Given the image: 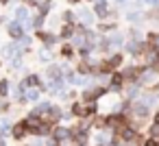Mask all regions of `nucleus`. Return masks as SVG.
I'll return each mask as SVG.
<instances>
[{"label":"nucleus","instance_id":"72a5a7b5","mask_svg":"<svg viewBox=\"0 0 159 146\" xmlns=\"http://www.w3.org/2000/svg\"><path fill=\"white\" fill-rule=\"evenodd\" d=\"M5 22H7V18H5V16H0V24H5Z\"/></svg>","mask_w":159,"mask_h":146},{"label":"nucleus","instance_id":"9b49d317","mask_svg":"<svg viewBox=\"0 0 159 146\" xmlns=\"http://www.w3.org/2000/svg\"><path fill=\"white\" fill-rule=\"evenodd\" d=\"M76 16H79V22H81V24H85V26H92V24H94V20H96L94 11H92V9H87V7L76 9Z\"/></svg>","mask_w":159,"mask_h":146},{"label":"nucleus","instance_id":"a878e982","mask_svg":"<svg viewBox=\"0 0 159 146\" xmlns=\"http://www.w3.org/2000/svg\"><path fill=\"white\" fill-rule=\"evenodd\" d=\"M144 39H146L148 44H155V46H159V31H148Z\"/></svg>","mask_w":159,"mask_h":146},{"label":"nucleus","instance_id":"2f4dec72","mask_svg":"<svg viewBox=\"0 0 159 146\" xmlns=\"http://www.w3.org/2000/svg\"><path fill=\"white\" fill-rule=\"evenodd\" d=\"M9 2H11V0H0V5H2V7H7Z\"/></svg>","mask_w":159,"mask_h":146},{"label":"nucleus","instance_id":"2eb2a0df","mask_svg":"<svg viewBox=\"0 0 159 146\" xmlns=\"http://www.w3.org/2000/svg\"><path fill=\"white\" fill-rule=\"evenodd\" d=\"M83 111H85V105H83L81 100H74V103H70V109H68V113H70V118H72V120H83Z\"/></svg>","mask_w":159,"mask_h":146},{"label":"nucleus","instance_id":"7ed1b4c3","mask_svg":"<svg viewBox=\"0 0 159 146\" xmlns=\"http://www.w3.org/2000/svg\"><path fill=\"white\" fill-rule=\"evenodd\" d=\"M63 116H66V111H63V107L61 105H50V109H48V113L42 118L44 122H48V124H61V120H63Z\"/></svg>","mask_w":159,"mask_h":146},{"label":"nucleus","instance_id":"4468645a","mask_svg":"<svg viewBox=\"0 0 159 146\" xmlns=\"http://www.w3.org/2000/svg\"><path fill=\"white\" fill-rule=\"evenodd\" d=\"M13 20H18L20 24H26V22L31 20V13H29V9H26L24 5H18V7H13Z\"/></svg>","mask_w":159,"mask_h":146},{"label":"nucleus","instance_id":"a211bd4d","mask_svg":"<svg viewBox=\"0 0 159 146\" xmlns=\"http://www.w3.org/2000/svg\"><path fill=\"white\" fill-rule=\"evenodd\" d=\"M50 105H52V103H48V100H46V103H37V105H33V109H31L29 113H33V116H37V118H44V116L48 113Z\"/></svg>","mask_w":159,"mask_h":146},{"label":"nucleus","instance_id":"c9c22d12","mask_svg":"<svg viewBox=\"0 0 159 146\" xmlns=\"http://www.w3.org/2000/svg\"><path fill=\"white\" fill-rule=\"evenodd\" d=\"M83 2H96V0H83Z\"/></svg>","mask_w":159,"mask_h":146},{"label":"nucleus","instance_id":"1a4fd4ad","mask_svg":"<svg viewBox=\"0 0 159 146\" xmlns=\"http://www.w3.org/2000/svg\"><path fill=\"white\" fill-rule=\"evenodd\" d=\"M59 57L74 63V61H76V48H74L70 42H61V46H59Z\"/></svg>","mask_w":159,"mask_h":146},{"label":"nucleus","instance_id":"c85d7f7f","mask_svg":"<svg viewBox=\"0 0 159 146\" xmlns=\"http://www.w3.org/2000/svg\"><path fill=\"white\" fill-rule=\"evenodd\" d=\"M150 124H155V126H159V107L152 111V118H150Z\"/></svg>","mask_w":159,"mask_h":146},{"label":"nucleus","instance_id":"393cba45","mask_svg":"<svg viewBox=\"0 0 159 146\" xmlns=\"http://www.w3.org/2000/svg\"><path fill=\"white\" fill-rule=\"evenodd\" d=\"M11 126H13V122H9L7 118H2V120H0V135H2V137H5L7 133L11 135Z\"/></svg>","mask_w":159,"mask_h":146},{"label":"nucleus","instance_id":"0eeeda50","mask_svg":"<svg viewBox=\"0 0 159 146\" xmlns=\"http://www.w3.org/2000/svg\"><path fill=\"white\" fill-rule=\"evenodd\" d=\"M20 85L24 87V89H33V87H42L44 85V79L39 76V74H35V72H31V74H26L22 81H20Z\"/></svg>","mask_w":159,"mask_h":146},{"label":"nucleus","instance_id":"473e14b6","mask_svg":"<svg viewBox=\"0 0 159 146\" xmlns=\"http://www.w3.org/2000/svg\"><path fill=\"white\" fill-rule=\"evenodd\" d=\"M39 2H44V5H52V0H39Z\"/></svg>","mask_w":159,"mask_h":146},{"label":"nucleus","instance_id":"7c9ffc66","mask_svg":"<svg viewBox=\"0 0 159 146\" xmlns=\"http://www.w3.org/2000/svg\"><path fill=\"white\" fill-rule=\"evenodd\" d=\"M0 146H7V139H5L2 135H0Z\"/></svg>","mask_w":159,"mask_h":146},{"label":"nucleus","instance_id":"ddd939ff","mask_svg":"<svg viewBox=\"0 0 159 146\" xmlns=\"http://www.w3.org/2000/svg\"><path fill=\"white\" fill-rule=\"evenodd\" d=\"M72 68H74V72H76L79 76H89V74H92V61H83V59H76Z\"/></svg>","mask_w":159,"mask_h":146},{"label":"nucleus","instance_id":"f704fd0d","mask_svg":"<svg viewBox=\"0 0 159 146\" xmlns=\"http://www.w3.org/2000/svg\"><path fill=\"white\" fill-rule=\"evenodd\" d=\"M116 2H118V5H122V2H126V0H116Z\"/></svg>","mask_w":159,"mask_h":146},{"label":"nucleus","instance_id":"423d86ee","mask_svg":"<svg viewBox=\"0 0 159 146\" xmlns=\"http://www.w3.org/2000/svg\"><path fill=\"white\" fill-rule=\"evenodd\" d=\"M50 139H57L59 144L70 142V131H68V126H66V124H55V126H52V135H50Z\"/></svg>","mask_w":159,"mask_h":146},{"label":"nucleus","instance_id":"aec40b11","mask_svg":"<svg viewBox=\"0 0 159 146\" xmlns=\"http://www.w3.org/2000/svg\"><path fill=\"white\" fill-rule=\"evenodd\" d=\"M111 39V48H124V44H126V37H124V33H116L113 37H109Z\"/></svg>","mask_w":159,"mask_h":146},{"label":"nucleus","instance_id":"9d476101","mask_svg":"<svg viewBox=\"0 0 159 146\" xmlns=\"http://www.w3.org/2000/svg\"><path fill=\"white\" fill-rule=\"evenodd\" d=\"M118 31H120V22H109V20H105V22H98V24H96V33H98V35L118 33Z\"/></svg>","mask_w":159,"mask_h":146},{"label":"nucleus","instance_id":"bb28decb","mask_svg":"<svg viewBox=\"0 0 159 146\" xmlns=\"http://www.w3.org/2000/svg\"><path fill=\"white\" fill-rule=\"evenodd\" d=\"M50 7H52V5H44V2H39V7H37V16L48 18V16H50Z\"/></svg>","mask_w":159,"mask_h":146},{"label":"nucleus","instance_id":"6ab92c4d","mask_svg":"<svg viewBox=\"0 0 159 146\" xmlns=\"http://www.w3.org/2000/svg\"><path fill=\"white\" fill-rule=\"evenodd\" d=\"M35 57H37V61H42V63H46V66H50V61L55 59V57H52V52H50L48 48H44V46H42V48H37Z\"/></svg>","mask_w":159,"mask_h":146},{"label":"nucleus","instance_id":"4be33fe9","mask_svg":"<svg viewBox=\"0 0 159 146\" xmlns=\"http://www.w3.org/2000/svg\"><path fill=\"white\" fill-rule=\"evenodd\" d=\"M26 98H29V103H39V98H42V89L39 87H33V89H26Z\"/></svg>","mask_w":159,"mask_h":146},{"label":"nucleus","instance_id":"6e6552de","mask_svg":"<svg viewBox=\"0 0 159 146\" xmlns=\"http://www.w3.org/2000/svg\"><path fill=\"white\" fill-rule=\"evenodd\" d=\"M74 35H76V24H61L59 31H57L59 42H70Z\"/></svg>","mask_w":159,"mask_h":146},{"label":"nucleus","instance_id":"dca6fc26","mask_svg":"<svg viewBox=\"0 0 159 146\" xmlns=\"http://www.w3.org/2000/svg\"><path fill=\"white\" fill-rule=\"evenodd\" d=\"M100 113V105L98 103H89V105H85V111H83V120L85 122H89L92 118H96Z\"/></svg>","mask_w":159,"mask_h":146},{"label":"nucleus","instance_id":"f8f14e48","mask_svg":"<svg viewBox=\"0 0 159 146\" xmlns=\"http://www.w3.org/2000/svg\"><path fill=\"white\" fill-rule=\"evenodd\" d=\"M109 2H94V7H92V11H94V16L100 20V22H105L107 20V16H109Z\"/></svg>","mask_w":159,"mask_h":146},{"label":"nucleus","instance_id":"f257e3e1","mask_svg":"<svg viewBox=\"0 0 159 146\" xmlns=\"http://www.w3.org/2000/svg\"><path fill=\"white\" fill-rule=\"evenodd\" d=\"M35 42H39L44 48L52 50L57 44H59V37L55 31H48V29H42V31H35Z\"/></svg>","mask_w":159,"mask_h":146},{"label":"nucleus","instance_id":"412c9836","mask_svg":"<svg viewBox=\"0 0 159 146\" xmlns=\"http://www.w3.org/2000/svg\"><path fill=\"white\" fill-rule=\"evenodd\" d=\"M9 94H11V83H9V79H0V98H9Z\"/></svg>","mask_w":159,"mask_h":146},{"label":"nucleus","instance_id":"f3484780","mask_svg":"<svg viewBox=\"0 0 159 146\" xmlns=\"http://www.w3.org/2000/svg\"><path fill=\"white\" fill-rule=\"evenodd\" d=\"M61 24H79V16L74 9H63L61 11Z\"/></svg>","mask_w":159,"mask_h":146},{"label":"nucleus","instance_id":"39448f33","mask_svg":"<svg viewBox=\"0 0 159 146\" xmlns=\"http://www.w3.org/2000/svg\"><path fill=\"white\" fill-rule=\"evenodd\" d=\"M7 35H9L13 42H20L26 33H24V26H22L18 20H11V22H7Z\"/></svg>","mask_w":159,"mask_h":146},{"label":"nucleus","instance_id":"5701e85b","mask_svg":"<svg viewBox=\"0 0 159 146\" xmlns=\"http://www.w3.org/2000/svg\"><path fill=\"white\" fill-rule=\"evenodd\" d=\"M13 107H16V105H13V100H11V98L0 100V113H5V116H7V113H11V111H13Z\"/></svg>","mask_w":159,"mask_h":146},{"label":"nucleus","instance_id":"cd10ccee","mask_svg":"<svg viewBox=\"0 0 159 146\" xmlns=\"http://www.w3.org/2000/svg\"><path fill=\"white\" fill-rule=\"evenodd\" d=\"M142 146H159V139H157V137H146Z\"/></svg>","mask_w":159,"mask_h":146},{"label":"nucleus","instance_id":"c756f323","mask_svg":"<svg viewBox=\"0 0 159 146\" xmlns=\"http://www.w3.org/2000/svg\"><path fill=\"white\" fill-rule=\"evenodd\" d=\"M83 0H68V5H81Z\"/></svg>","mask_w":159,"mask_h":146},{"label":"nucleus","instance_id":"4c0bfd02","mask_svg":"<svg viewBox=\"0 0 159 146\" xmlns=\"http://www.w3.org/2000/svg\"><path fill=\"white\" fill-rule=\"evenodd\" d=\"M92 146H102V144H92Z\"/></svg>","mask_w":159,"mask_h":146},{"label":"nucleus","instance_id":"e433bc0d","mask_svg":"<svg viewBox=\"0 0 159 146\" xmlns=\"http://www.w3.org/2000/svg\"><path fill=\"white\" fill-rule=\"evenodd\" d=\"M20 146H31V144H20Z\"/></svg>","mask_w":159,"mask_h":146},{"label":"nucleus","instance_id":"f03ea898","mask_svg":"<svg viewBox=\"0 0 159 146\" xmlns=\"http://www.w3.org/2000/svg\"><path fill=\"white\" fill-rule=\"evenodd\" d=\"M11 137H13L18 144L24 142V139L29 137V124H26L24 118H20L18 122H13V126H11Z\"/></svg>","mask_w":159,"mask_h":146},{"label":"nucleus","instance_id":"b1692460","mask_svg":"<svg viewBox=\"0 0 159 146\" xmlns=\"http://www.w3.org/2000/svg\"><path fill=\"white\" fill-rule=\"evenodd\" d=\"M124 20L131 22V24H135V22H142V20H144V13H142V11H131V13L124 16Z\"/></svg>","mask_w":159,"mask_h":146},{"label":"nucleus","instance_id":"20e7f679","mask_svg":"<svg viewBox=\"0 0 159 146\" xmlns=\"http://www.w3.org/2000/svg\"><path fill=\"white\" fill-rule=\"evenodd\" d=\"M109 92H113V94H122L124 92V87H126V79H124V74L122 72H113L111 76H109Z\"/></svg>","mask_w":159,"mask_h":146}]
</instances>
